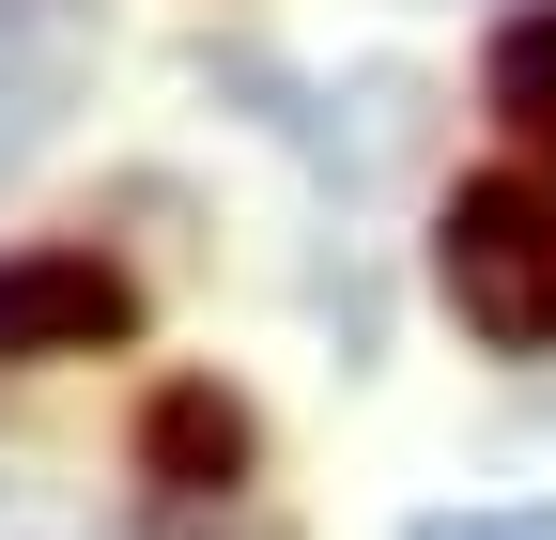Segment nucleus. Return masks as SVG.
<instances>
[{"label": "nucleus", "mask_w": 556, "mask_h": 540, "mask_svg": "<svg viewBox=\"0 0 556 540\" xmlns=\"http://www.w3.org/2000/svg\"><path fill=\"white\" fill-rule=\"evenodd\" d=\"M433 279H448V309H464L495 356H541V340H556V185H526V170L448 185Z\"/></svg>", "instance_id": "obj_1"}, {"label": "nucleus", "mask_w": 556, "mask_h": 540, "mask_svg": "<svg viewBox=\"0 0 556 540\" xmlns=\"http://www.w3.org/2000/svg\"><path fill=\"white\" fill-rule=\"evenodd\" d=\"M124 340H139L124 262H93V247H16L0 262V356H124Z\"/></svg>", "instance_id": "obj_2"}, {"label": "nucleus", "mask_w": 556, "mask_h": 540, "mask_svg": "<svg viewBox=\"0 0 556 540\" xmlns=\"http://www.w3.org/2000/svg\"><path fill=\"white\" fill-rule=\"evenodd\" d=\"M78 78H93V0H0V155L47 140Z\"/></svg>", "instance_id": "obj_3"}, {"label": "nucleus", "mask_w": 556, "mask_h": 540, "mask_svg": "<svg viewBox=\"0 0 556 540\" xmlns=\"http://www.w3.org/2000/svg\"><path fill=\"white\" fill-rule=\"evenodd\" d=\"M139 463H155V494H232L248 479V401L232 386H155L139 401Z\"/></svg>", "instance_id": "obj_4"}, {"label": "nucleus", "mask_w": 556, "mask_h": 540, "mask_svg": "<svg viewBox=\"0 0 556 540\" xmlns=\"http://www.w3.org/2000/svg\"><path fill=\"white\" fill-rule=\"evenodd\" d=\"M479 93H495L510 124H556V0H526V16L495 31V62H479Z\"/></svg>", "instance_id": "obj_5"}, {"label": "nucleus", "mask_w": 556, "mask_h": 540, "mask_svg": "<svg viewBox=\"0 0 556 540\" xmlns=\"http://www.w3.org/2000/svg\"><path fill=\"white\" fill-rule=\"evenodd\" d=\"M402 540H556V510H417Z\"/></svg>", "instance_id": "obj_6"}]
</instances>
